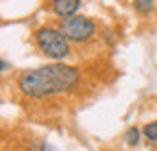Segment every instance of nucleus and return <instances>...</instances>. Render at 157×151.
Masks as SVG:
<instances>
[{
    "instance_id": "obj_1",
    "label": "nucleus",
    "mask_w": 157,
    "mask_h": 151,
    "mask_svg": "<svg viewBox=\"0 0 157 151\" xmlns=\"http://www.w3.org/2000/svg\"><path fill=\"white\" fill-rule=\"evenodd\" d=\"M76 83H78V70L61 62L29 68L17 74V88L29 99H46L52 94H61L72 90Z\"/></svg>"
},
{
    "instance_id": "obj_2",
    "label": "nucleus",
    "mask_w": 157,
    "mask_h": 151,
    "mask_svg": "<svg viewBox=\"0 0 157 151\" xmlns=\"http://www.w3.org/2000/svg\"><path fill=\"white\" fill-rule=\"evenodd\" d=\"M37 50L52 62H61L70 55V40L59 31V26H39L33 33Z\"/></svg>"
},
{
    "instance_id": "obj_3",
    "label": "nucleus",
    "mask_w": 157,
    "mask_h": 151,
    "mask_svg": "<svg viewBox=\"0 0 157 151\" xmlns=\"http://www.w3.org/2000/svg\"><path fill=\"white\" fill-rule=\"evenodd\" d=\"M59 31H61L70 42H76V44H83V42H90L92 37L96 35V24L92 18L87 15H70V18H61L59 20Z\"/></svg>"
},
{
    "instance_id": "obj_4",
    "label": "nucleus",
    "mask_w": 157,
    "mask_h": 151,
    "mask_svg": "<svg viewBox=\"0 0 157 151\" xmlns=\"http://www.w3.org/2000/svg\"><path fill=\"white\" fill-rule=\"evenodd\" d=\"M81 0H52L50 2V11L59 18H70L78 11Z\"/></svg>"
},
{
    "instance_id": "obj_5",
    "label": "nucleus",
    "mask_w": 157,
    "mask_h": 151,
    "mask_svg": "<svg viewBox=\"0 0 157 151\" xmlns=\"http://www.w3.org/2000/svg\"><path fill=\"white\" fill-rule=\"evenodd\" d=\"M140 136H142V129H137V127H129L124 131V142L129 147H137L140 145Z\"/></svg>"
},
{
    "instance_id": "obj_6",
    "label": "nucleus",
    "mask_w": 157,
    "mask_h": 151,
    "mask_svg": "<svg viewBox=\"0 0 157 151\" xmlns=\"http://www.w3.org/2000/svg\"><path fill=\"white\" fill-rule=\"evenodd\" d=\"M155 7V0H133V9L140 15H148Z\"/></svg>"
},
{
    "instance_id": "obj_7",
    "label": "nucleus",
    "mask_w": 157,
    "mask_h": 151,
    "mask_svg": "<svg viewBox=\"0 0 157 151\" xmlns=\"http://www.w3.org/2000/svg\"><path fill=\"white\" fill-rule=\"evenodd\" d=\"M142 136L148 140V142H155L157 140V121H151L142 127Z\"/></svg>"
},
{
    "instance_id": "obj_8",
    "label": "nucleus",
    "mask_w": 157,
    "mask_h": 151,
    "mask_svg": "<svg viewBox=\"0 0 157 151\" xmlns=\"http://www.w3.org/2000/svg\"><path fill=\"white\" fill-rule=\"evenodd\" d=\"M29 151H57V147H52L46 140H33L29 145Z\"/></svg>"
},
{
    "instance_id": "obj_9",
    "label": "nucleus",
    "mask_w": 157,
    "mask_h": 151,
    "mask_svg": "<svg viewBox=\"0 0 157 151\" xmlns=\"http://www.w3.org/2000/svg\"><path fill=\"white\" fill-rule=\"evenodd\" d=\"M0 68H2V72H7V70H9V62L2 59V62H0Z\"/></svg>"
}]
</instances>
